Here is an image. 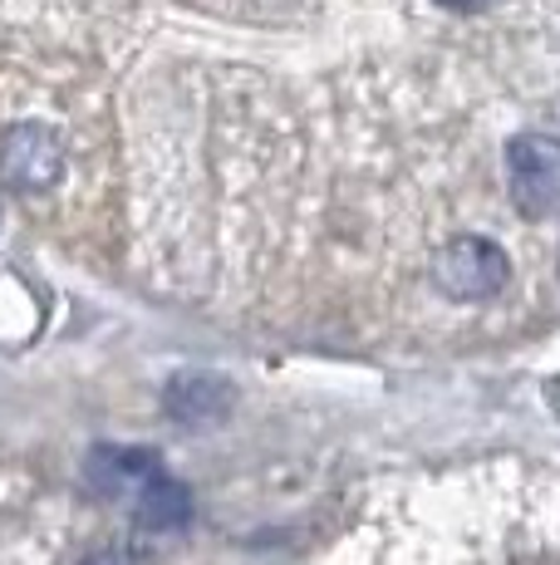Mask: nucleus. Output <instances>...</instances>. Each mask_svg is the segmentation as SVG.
I'll list each match as a JSON object with an SVG mask.
<instances>
[{"label": "nucleus", "mask_w": 560, "mask_h": 565, "mask_svg": "<svg viewBox=\"0 0 560 565\" xmlns=\"http://www.w3.org/2000/svg\"><path fill=\"white\" fill-rule=\"evenodd\" d=\"M433 286L438 296L457 300V306H472V300H492L497 290L506 286V276H511V260L497 242H487V236H452L443 252L433 256Z\"/></svg>", "instance_id": "obj_1"}, {"label": "nucleus", "mask_w": 560, "mask_h": 565, "mask_svg": "<svg viewBox=\"0 0 560 565\" xmlns=\"http://www.w3.org/2000/svg\"><path fill=\"white\" fill-rule=\"evenodd\" d=\"M506 188L521 216H546L560 206V143L551 134H521L506 148Z\"/></svg>", "instance_id": "obj_2"}, {"label": "nucleus", "mask_w": 560, "mask_h": 565, "mask_svg": "<svg viewBox=\"0 0 560 565\" xmlns=\"http://www.w3.org/2000/svg\"><path fill=\"white\" fill-rule=\"evenodd\" d=\"M0 172L10 188L50 192L64 172V143L50 124H15L0 138Z\"/></svg>", "instance_id": "obj_3"}, {"label": "nucleus", "mask_w": 560, "mask_h": 565, "mask_svg": "<svg viewBox=\"0 0 560 565\" xmlns=\"http://www.w3.org/2000/svg\"><path fill=\"white\" fill-rule=\"evenodd\" d=\"M231 384L217 374H182L172 379L168 388V413L177 423H192V428H202V423H217L226 408H231Z\"/></svg>", "instance_id": "obj_4"}, {"label": "nucleus", "mask_w": 560, "mask_h": 565, "mask_svg": "<svg viewBox=\"0 0 560 565\" xmlns=\"http://www.w3.org/2000/svg\"><path fill=\"white\" fill-rule=\"evenodd\" d=\"M153 472H163L158 467L153 452H133V448H99L89 458V477H94V487L99 492H109V497H123V492H143V482Z\"/></svg>", "instance_id": "obj_5"}, {"label": "nucleus", "mask_w": 560, "mask_h": 565, "mask_svg": "<svg viewBox=\"0 0 560 565\" xmlns=\"http://www.w3.org/2000/svg\"><path fill=\"white\" fill-rule=\"evenodd\" d=\"M133 502H138V526H148V531H177L182 521H187V512H192L187 487L172 482L168 472L148 477L143 492H138Z\"/></svg>", "instance_id": "obj_6"}, {"label": "nucleus", "mask_w": 560, "mask_h": 565, "mask_svg": "<svg viewBox=\"0 0 560 565\" xmlns=\"http://www.w3.org/2000/svg\"><path fill=\"white\" fill-rule=\"evenodd\" d=\"M438 6L457 10V15H477V10H487V6H492V0H438Z\"/></svg>", "instance_id": "obj_7"}, {"label": "nucleus", "mask_w": 560, "mask_h": 565, "mask_svg": "<svg viewBox=\"0 0 560 565\" xmlns=\"http://www.w3.org/2000/svg\"><path fill=\"white\" fill-rule=\"evenodd\" d=\"M551 138H556V143H560V108H556V134H551Z\"/></svg>", "instance_id": "obj_8"}]
</instances>
